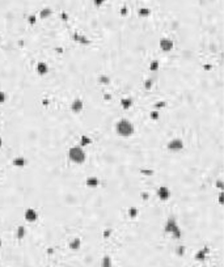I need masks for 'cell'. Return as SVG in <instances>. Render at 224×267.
Here are the masks:
<instances>
[{
    "label": "cell",
    "instance_id": "cell-1",
    "mask_svg": "<svg viewBox=\"0 0 224 267\" xmlns=\"http://www.w3.org/2000/svg\"><path fill=\"white\" fill-rule=\"evenodd\" d=\"M115 132L121 138H130L134 135L135 127L129 119L123 118V119H119L118 122L115 123Z\"/></svg>",
    "mask_w": 224,
    "mask_h": 267
},
{
    "label": "cell",
    "instance_id": "cell-2",
    "mask_svg": "<svg viewBox=\"0 0 224 267\" xmlns=\"http://www.w3.org/2000/svg\"><path fill=\"white\" fill-rule=\"evenodd\" d=\"M68 158L71 162L80 165L87 160V153L80 145H74L68 149Z\"/></svg>",
    "mask_w": 224,
    "mask_h": 267
},
{
    "label": "cell",
    "instance_id": "cell-3",
    "mask_svg": "<svg viewBox=\"0 0 224 267\" xmlns=\"http://www.w3.org/2000/svg\"><path fill=\"white\" fill-rule=\"evenodd\" d=\"M164 232L168 233V235H172V237H174L176 240H180L182 237V232L180 229V227L177 224V220L174 216H169L167 223H165L164 227Z\"/></svg>",
    "mask_w": 224,
    "mask_h": 267
},
{
    "label": "cell",
    "instance_id": "cell-4",
    "mask_svg": "<svg viewBox=\"0 0 224 267\" xmlns=\"http://www.w3.org/2000/svg\"><path fill=\"white\" fill-rule=\"evenodd\" d=\"M159 47H160V50L164 51V52H170L174 48V42H173V40H170L168 37H164L159 41Z\"/></svg>",
    "mask_w": 224,
    "mask_h": 267
},
{
    "label": "cell",
    "instance_id": "cell-5",
    "mask_svg": "<svg viewBox=\"0 0 224 267\" xmlns=\"http://www.w3.org/2000/svg\"><path fill=\"white\" fill-rule=\"evenodd\" d=\"M167 147H168V149H169L170 152H180V151H182V149H183L185 144H183V140L176 138V139L170 140Z\"/></svg>",
    "mask_w": 224,
    "mask_h": 267
},
{
    "label": "cell",
    "instance_id": "cell-6",
    "mask_svg": "<svg viewBox=\"0 0 224 267\" xmlns=\"http://www.w3.org/2000/svg\"><path fill=\"white\" fill-rule=\"evenodd\" d=\"M170 195H172V193H170V190L167 186H160L157 189V198L160 199V200L167 202V200H169Z\"/></svg>",
    "mask_w": 224,
    "mask_h": 267
},
{
    "label": "cell",
    "instance_id": "cell-7",
    "mask_svg": "<svg viewBox=\"0 0 224 267\" xmlns=\"http://www.w3.org/2000/svg\"><path fill=\"white\" fill-rule=\"evenodd\" d=\"M24 217L28 223H34L38 220V212L34 208H26L25 212H24Z\"/></svg>",
    "mask_w": 224,
    "mask_h": 267
},
{
    "label": "cell",
    "instance_id": "cell-8",
    "mask_svg": "<svg viewBox=\"0 0 224 267\" xmlns=\"http://www.w3.org/2000/svg\"><path fill=\"white\" fill-rule=\"evenodd\" d=\"M83 109H84V102H83V100L75 98L74 101H72V104H71V111H72L74 114L81 113Z\"/></svg>",
    "mask_w": 224,
    "mask_h": 267
},
{
    "label": "cell",
    "instance_id": "cell-9",
    "mask_svg": "<svg viewBox=\"0 0 224 267\" xmlns=\"http://www.w3.org/2000/svg\"><path fill=\"white\" fill-rule=\"evenodd\" d=\"M36 71H37V74L41 75V76L46 75L47 72H48V66H47V63H45V62H38L37 66H36Z\"/></svg>",
    "mask_w": 224,
    "mask_h": 267
},
{
    "label": "cell",
    "instance_id": "cell-10",
    "mask_svg": "<svg viewBox=\"0 0 224 267\" xmlns=\"http://www.w3.org/2000/svg\"><path fill=\"white\" fill-rule=\"evenodd\" d=\"M85 185L88 186V187H91V189H96V187H98V185H100V179H98V177L91 176V177H88V178L85 179Z\"/></svg>",
    "mask_w": 224,
    "mask_h": 267
},
{
    "label": "cell",
    "instance_id": "cell-11",
    "mask_svg": "<svg viewBox=\"0 0 224 267\" xmlns=\"http://www.w3.org/2000/svg\"><path fill=\"white\" fill-rule=\"evenodd\" d=\"M12 164H13V166H16V168H25L26 164H28V160L22 156H17V157L13 158Z\"/></svg>",
    "mask_w": 224,
    "mask_h": 267
},
{
    "label": "cell",
    "instance_id": "cell-12",
    "mask_svg": "<svg viewBox=\"0 0 224 267\" xmlns=\"http://www.w3.org/2000/svg\"><path fill=\"white\" fill-rule=\"evenodd\" d=\"M74 41L77 42V43H81V45H89V43H91V41L85 36L77 34V33H75V34H74Z\"/></svg>",
    "mask_w": 224,
    "mask_h": 267
},
{
    "label": "cell",
    "instance_id": "cell-13",
    "mask_svg": "<svg viewBox=\"0 0 224 267\" xmlns=\"http://www.w3.org/2000/svg\"><path fill=\"white\" fill-rule=\"evenodd\" d=\"M51 14H52V9L51 8H48V7L42 8L41 12H40V18H41V20H46V18L51 17Z\"/></svg>",
    "mask_w": 224,
    "mask_h": 267
},
{
    "label": "cell",
    "instance_id": "cell-14",
    "mask_svg": "<svg viewBox=\"0 0 224 267\" xmlns=\"http://www.w3.org/2000/svg\"><path fill=\"white\" fill-rule=\"evenodd\" d=\"M80 246H81V240L80 238H74L71 242H70V249L72 250V251H76V250H79L80 249Z\"/></svg>",
    "mask_w": 224,
    "mask_h": 267
},
{
    "label": "cell",
    "instance_id": "cell-15",
    "mask_svg": "<svg viewBox=\"0 0 224 267\" xmlns=\"http://www.w3.org/2000/svg\"><path fill=\"white\" fill-rule=\"evenodd\" d=\"M207 253H208V247H203V249H201L195 254V259L197 261H203L204 258H206V254Z\"/></svg>",
    "mask_w": 224,
    "mask_h": 267
},
{
    "label": "cell",
    "instance_id": "cell-16",
    "mask_svg": "<svg viewBox=\"0 0 224 267\" xmlns=\"http://www.w3.org/2000/svg\"><path fill=\"white\" fill-rule=\"evenodd\" d=\"M121 106H122L123 110H129L131 106H133V100L131 98H122L121 100Z\"/></svg>",
    "mask_w": 224,
    "mask_h": 267
},
{
    "label": "cell",
    "instance_id": "cell-17",
    "mask_svg": "<svg viewBox=\"0 0 224 267\" xmlns=\"http://www.w3.org/2000/svg\"><path fill=\"white\" fill-rule=\"evenodd\" d=\"M25 235H26V229H25V227L24 225H20L17 228V231H16V237L18 240H22L24 237H25Z\"/></svg>",
    "mask_w": 224,
    "mask_h": 267
},
{
    "label": "cell",
    "instance_id": "cell-18",
    "mask_svg": "<svg viewBox=\"0 0 224 267\" xmlns=\"http://www.w3.org/2000/svg\"><path fill=\"white\" fill-rule=\"evenodd\" d=\"M92 144V139L89 136H87V135H81L80 138V147H87V145Z\"/></svg>",
    "mask_w": 224,
    "mask_h": 267
},
{
    "label": "cell",
    "instance_id": "cell-19",
    "mask_svg": "<svg viewBox=\"0 0 224 267\" xmlns=\"http://www.w3.org/2000/svg\"><path fill=\"white\" fill-rule=\"evenodd\" d=\"M101 267H113V262H111V258L109 255H104L101 262Z\"/></svg>",
    "mask_w": 224,
    "mask_h": 267
},
{
    "label": "cell",
    "instance_id": "cell-20",
    "mask_svg": "<svg viewBox=\"0 0 224 267\" xmlns=\"http://www.w3.org/2000/svg\"><path fill=\"white\" fill-rule=\"evenodd\" d=\"M138 14H139L140 17L145 18V17H148L149 14H151V9L149 8H140L139 11H138Z\"/></svg>",
    "mask_w": 224,
    "mask_h": 267
},
{
    "label": "cell",
    "instance_id": "cell-21",
    "mask_svg": "<svg viewBox=\"0 0 224 267\" xmlns=\"http://www.w3.org/2000/svg\"><path fill=\"white\" fill-rule=\"evenodd\" d=\"M127 213H129V216L131 217V219H135V217L138 216V213H139V210L136 207H130Z\"/></svg>",
    "mask_w": 224,
    "mask_h": 267
},
{
    "label": "cell",
    "instance_id": "cell-22",
    "mask_svg": "<svg viewBox=\"0 0 224 267\" xmlns=\"http://www.w3.org/2000/svg\"><path fill=\"white\" fill-rule=\"evenodd\" d=\"M153 88V80L152 79H145L144 80V89L145 90H151Z\"/></svg>",
    "mask_w": 224,
    "mask_h": 267
},
{
    "label": "cell",
    "instance_id": "cell-23",
    "mask_svg": "<svg viewBox=\"0 0 224 267\" xmlns=\"http://www.w3.org/2000/svg\"><path fill=\"white\" fill-rule=\"evenodd\" d=\"M159 67H160V63H159L157 60H152V62L149 63V71L156 72V71L159 70Z\"/></svg>",
    "mask_w": 224,
    "mask_h": 267
},
{
    "label": "cell",
    "instance_id": "cell-24",
    "mask_svg": "<svg viewBox=\"0 0 224 267\" xmlns=\"http://www.w3.org/2000/svg\"><path fill=\"white\" fill-rule=\"evenodd\" d=\"M149 118L152 119V120H157V119L160 118V111H159V110L151 111V113H149Z\"/></svg>",
    "mask_w": 224,
    "mask_h": 267
},
{
    "label": "cell",
    "instance_id": "cell-25",
    "mask_svg": "<svg viewBox=\"0 0 224 267\" xmlns=\"http://www.w3.org/2000/svg\"><path fill=\"white\" fill-rule=\"evenodd\" d=\"M7 98H8V97H7V94L4 93L3 90H0V105L6 104V102H7Z\"/></svg>",
    "mask_w": 224,
    "mask_h": 267
},
{
    "label": "cell",
    "instance_id": "cell-26",
    "mask_svg": "<svg viewBox=\"0 0 224 267\" xmlns=\"http://www.w3.org/2000/svg\"><path fill=\"white\" fill-rule=\"evenodd\" d=\"M28 22H29V25H36V22H37L36 14H30V16L28 17Z\"/></svg>",
    "mask_w": 224,
    "mask_h": 267
},
{
    "label": "cell",
    "instance_id": "cell-27",
    "mask_svg": "<svg viewBox=\"0 0 224 267\" xmlns=\"http://www.w3.org/2000/svg\"><path fill=\"white\" fill-rule=\"evenodd\" d=\"M98 81L101 82V84H109V82H110V79H109L108 76H104V75H102V76L98 77Z\"/></svg>",
    "mask_w": 224,
    "mask_h": 267
},
{
    "label": "cell",
    "instance_id": "cell-28",
    "mask_svg": "<svg viewBox=\"0 0 224 267\" xmlns=\"http://www.w3.org/2000/svg\"><path fill=\"white\" fill-rule=\"evenodd\" d=\"M167 106V102L165 101H159L157 104H155V108L156 109H163V108H165Z\"/></svg>",
    "mask_w": 224,
    "mask_h": 267
},
{
    "label": "cell",
    "instance_id": "cell-29",
    "mask_svg": "<svg viewBox=\"0 0 224 267\" xmlns=\"http://www.w3.org/2000/svg\"><path fill=\"white\" fill-rule=\"evenodd\" d=\"M219 204H224V193L223 191H220L219 193Z\"/></svg>",
    "mask_w": 224,
    "mask_h": 267
},
{
    "label": "cell",
    "instance_id": "cell-30",
    "mask_svg": "<svg viewBox=\"0 0 224 267\" xmlns=\"http://www.w3.org/2000/svg\"><path fill=\"white\" fill-rule=\"evenodd\" d=\"M177 254L178 255H183L185 254V247L183 246H178L177 247Z\"/></svg>",
    "mask_w": 224,
    "mask_h": 267
},
{
    "label": "cell",
    "instance_id": "cell-31",
    "mask_svg": "<svg viewBox=\"0 0 224 267\" xmlns=\"http://www.w3.org/2000/svg\"><path fill=\"white\" fill-rule=\"evenodd\" d=\"M105 2H106V0H93V3H95V6H96V7H101Z\"/></svg>",
    "mask_w": 224,
    "mask_h": 267
},
{
    "label": "cell",
    "instance_id": "cell-32",
    "mask_svg": "<svg viewBox=\"0 0 224 267\" xmlns=\"http://www.w3.org/2000/svg\"><path fill=\"white\" fill-rule=\"evenodd\" d=\"M223 185H224V183H223V181H222V179H219V181L216 182V187H218L220 191H223V187H224Z\"/></svg>",
    "mask_w": 224,
    "mask_h": 267
},
{
    "label": "cell",
    "instance_id": "cell-33",
    "mask_svg": "<svg viewBox=\"0 0 224 267\" xmlns=\"http://www.w3.org/2000/svg\"><path fill=\"white\" fill-rule=\"evenodd\" d=\"M121 14H122V16H126V14H127V8L123 7L122 9H121Z\"/></svg>",
    "mask_w": 224,
    "mask_h": 267
},
{
    "label": "cell",
    "instance_id": "cell-34",
    "mask_svg": "<svg viewBox=\"0 0 224 267\" xmlns=\"http://www.w3.org/2000/svg\"><path fill=\"white\" fill-rule=\"evenodd\" d=\"M62 20H63V21H67V20H68V14H66L64 12H63V13H62Z\"/></svg>",
    "mask_w": 224,
    "mask_h": 267
},
{
    "label": "cell",
    "instance_id": "cell-35",
    "mask_svg": "<svg viewBox=\"0 0 224 267\" xmlns=\"http://www.w3.org/2000/svg\"><path fill=\"white\" fill-rule=\"evenodd\" d=\"M111 235V231H109V229H106L105 232H104V237H108V236H110Z\"/></svg>",
    "mask_w": 224,
    "mask_h": 267
},
{
    "label": "cell",
    "instance_id": "cell-36",
    "mask_svg": "<svg viewBox=\"0 0 224 267\" xmlns=\"http://www.w3.org/2000/svg\"><path fill=\"white\" fill-rule=\"evenodd\" d=\"M42 105L43 106H47L48 105V100H42Z\"/></svg>",
    "mask_w": 224,
    "mask_h": 267
},
{
    "label": "cell",
    "instance_id": "cell-37",
    "mask_svg": "<svg viewBox=\"0 0 224 267\" xmlns=\"http://www.w3.org/2000/svg\"><path fill=\"white\" fill-rule=\"evenodd\" d=\"M143 199H144V200H147V199H148V194L147 193H143Z\"/></svg>",
    "mask_w": 224,
    "mask_h": 267
},
{
    "label": "cell",
    "instance_id": "cell-38",
    "mask_svg": "<svg viewBox=\"0 0 224 267\" xmlns=\"http://www.w3.org/2000/svg\"><path fill=\"white\" fill-rule=\"evenodd\" d=\"M110 98H111L110 94H105V96H104V100H110Z\"/></svg>",
    "mask_w": 224,
    "mask_h": 267
},
{
    "label": "cell",
    "instance_id": "cell-39",
    "mask_svg": "<svg viewBox=\"0 0 224 267\" xmlns=\"http://www.w3.org/2000/svg\"><path fill=\"white\" fill-rule=\"evenodd\" d=\"M0 244H2V241H0Z\"/></svg>",
    "mask_w": 224,
    "mask_h": 267
}]
</instances>
